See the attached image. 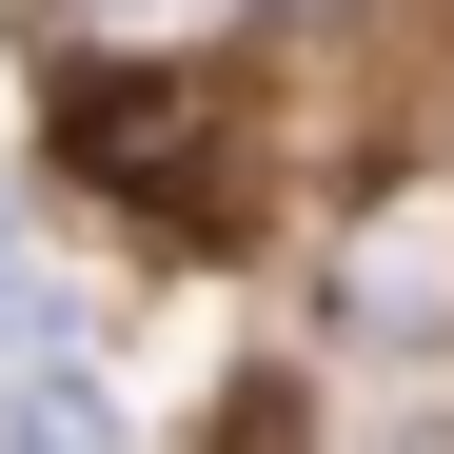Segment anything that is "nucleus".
I'll return each instance as SVG.
<instances>
[{
    "mask_svg": "<svg viewBox=\"0 0 454 454\" xmlns=\"http://www.w3.org/2000/svg\"><path fill=\"white\" fill-rule=\"evenodd\" d=\"M40 138H59V178H99L138 217H198L217 198V80L198 59H59Z\"/></svg>",
    "mask_w": 454,
    "mask_h": 454,
    "instance_id": "1",
    "label": "nucleus"
},
{
    "mask_svg": "<svg viewBox=\"0 0 454 454\" xmlns=\"http://www.w3.org/2000/svg\"><path fill=\"white\" fill-rule=\"evenodd\" d=\"M0 434H20V454H99V395H80V375H20Z\"/></svg>",
    "mask_w": 454,
    "mask_h": 454,
    "instance_id": "4",
    "label": "nucleus"
},
{
    "mask_svg": "<svg viewBox=\"0 0 454 454\" xmlns=\"http://www.w3.org/2000/svg\"><path fill=\"white\" fill-rule=\"evenodd\" d=\"M336 454H454V375H375Z\"/></svg>",
    "mask_w": 454,
    "mask_h": 454,
    "instance_id": "3",
    "label": "nucleus"
},
{
    "mask_svg": "<svg viewBox=\"0 0 454 454\" xmlns=\"http://www.w3.org/2000/svg\"><path fill=\"white\" fill-rule=\"evenodd\" d=\"M198 454H336V415H317V375H277V356H257L238 395L198 415Z\"/></svg>",
    "mask_w": 454,
    "mask_h": 454,
    "instance_id": "2",
    "label": "nucleus"
}]
</instances>
